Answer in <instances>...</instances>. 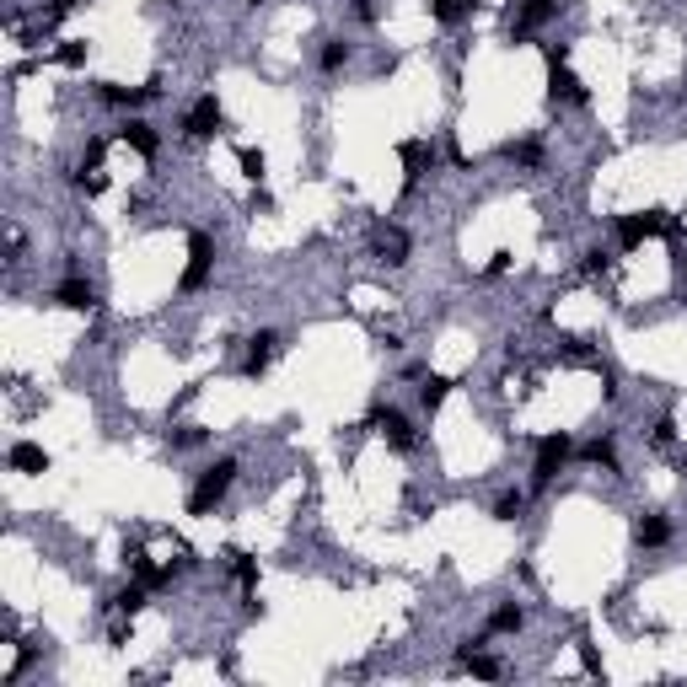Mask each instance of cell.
I'll return each instance as SVG.
<instances>
[{
    "label": "cell",
    "instance_id": "cell-1",
    "mask_svg": "<svg viewBox=\"0 0 687 687\" xmlns=\"http://www.w3.org/2000/svg\"><path fill=\"white\" fill-rule=\"evenodd\" d=\"M231 478H236V462H231V457H220L215 468H204L199 484L188 489V516H210V511L231 494Z\"/></svg>",
    "mask_w": 687,
    "mask_h": 687
},
{
    "label": "cell",
    "instance_id": "cell-2",
    "mask_svg": "<svg viewBox=\"0 0 687 687\" xmlns=\"http://www.w3.org/2000/svg\"><path fill=\"white\" fill-rule=\"evenodd\" d=\"M570 451H575V441H570L564 430L543 435V441H537V462H532V484H537V489H548V484H554V473L570 462Z\"/></svg>",
    "mask_w": 687,
    "mask_h": 687
},
{
    "label": "cell",
    "instance_id": "cell-3",
    "mask_svg": "<svg viewBox=\"0 0 687 687\" xmlns=\"http://www.w3.org/2000/svg\"><path fill=\"white\" fill-rule=\"evenodd\" d=\"M548 97H554V102H570V107L586 102V86H580V75L564 64L559 48H548Z\"/></svg>",
    "mask_w": 687,
    "mask_h": 687
},
{
    "label": "cell",
    "instance_id": "cell-4",
    "mask_svg": "<svg viewBox=\"0 0 687 687\" xmlns=\"http://www.w3.org/2000/svg\"><path fill=\"white\" fill-rule=\"evenodd\" d=\"M666 231V210H640V215H618V242L623 247H640L650 236Z\"/></svg>",
    "mask_w": 687,
    "mask_h": 687
},
{
    "label": "cell",
    "instance_id": "cell-5",
    "mask_svg": "<svg viewBox=\"0 0 687 687\" xmlns=\"http://www.w3.org/2000/svg\"><path fill=\"white\" fill-rule=\"evenodd\" d=\"M210 263H215V242H210L204 231H193V236H188V269H183L177 285H183V290H199V285L210 279Z\"/></svg>",
    "mask_w": 687,
    "mask_h": 687
},
{
    "label": "cell",
    "instance_id": "cell-6",
    "mask_svg": "<svg viewBox=\"0 0 687 687\" xmlns=\"http://www.w3.org/2000/svg\"><path fill=\"white\" fill-rule=\"evenodd\" d=\"M220 124H226L220 102H215V97H199V102L188 107V118H183V134H188V140H210V134H220Z\"/></svg>",
    "mask_w": 687,
    "mask_h": 687
},
{
    "label": "cell",
    "instance_id": "cell-7",
    "mask_svg": "<svg viewBox=\"0 0 687 687\" xmlns=\"http://www.w3.org/2000/svg\"><path fill=\"white\" fill-rule=\"evenodd\" d=\"M559 5H564V0H521V5H516V16H511V38H527V32H532V27H543Z\"/></svg>",
    "mask_w": 687,
    "mask_h": 687
},
{
    "label": "cell",
    "instance_id": "cell-8",
    "mask_svg": "<svg viewBox=\"0 0 687 687\" xmlns=\"http://www.w3.org/2000/svg\"><path fill=\"white\" fill-rule=\"evenodd\" d=\"M274 344H279V333H253V339H247L242 376H263V371H269V360H274Z\"/></svg>",
    "mask_w": 687,
    "mask_h": 687
},
{
    "label": "cell",
    "instance_id": "cell-9",
    "mask_svg": "<svg viewBox=\"0 0 687 687\" xmlns=\"http://www.w3.org/2000/svg\"><path fill=\"white\" fill-rule=\"evenodd\" d=\"M54 301H59L64 312H91V306H97V290H91V279H64V285L54 290Z\"/></svg>",
    "mask_w": 687,
    "mask_h": 687
},
{
    "label": "cell",
    "instance_id": "cell-10",
    "mask_svg": "<svg viewBox=\"0 0 687 687\" xmlns=\"http://www.w3.org/2000/svg\"><path fill=\"white\" fill-rule=\"evenodd\" d=\"M371 425H376V430H382V435H387L392 446H403V451L414 446V425H408V419H403L398 408H376V419H371Z\"/></svg>",
    "mask_w": 687,
    "mask_h": 687
},
{
    "label": "cell",
    "instance_id": "cell-11",
    "mask_svg": "<svg viewBox=\"0 0 687 687\" xmlns=\"http://www.w3.org/2000/svg\"><path fill=\"white\" fill-rule=\"evenodd\" d=\"M376 258L382 263H403L408 258V231L403 226H382L376 231Z\"/></svg>",
    "mask_w": 687,
    "mask_h": 687
},
{
    "label": "cell",
    "instance_id": "cell-12",
    "mask_svg": "<svg viewBox=\"0 0 687 687\" xmlns=\"http://www.w3.org/2000/svg\"><path fill=\"white\" fill-rule=\"evenodd\" d=\"M97 97H102V102H113V107H134V102L156 97V81H150V86H113V81H102V86H97Z\"/></svg>",
    "mask_w": 687,
    "mask_h": 687
},
{
    "label": "cell",
    "instance_id": "cell-13",
    "mask_svg": "<svg viewBox=\"0 0 687 687\" xmlns=\"http://www.w3.org/2000/svg\"><path fill=\"white\" fill-rule=\"evenodd\" d=\"M634 543H640V548H666V543H672V521H666V516H640Z\"/></svg>",
    "mask_w": 687,
    "mask_h": 687
},
{
    "label": "cell",
    "instance_id": "cell-14",
    "mask_svg": "<svg viewBox=\"0 0 687 687\" xmlns=\"http://www.w3.org/2000/svg\"><path fill=\"white\" fill-rule=\"evenodd\" d=\"M118 140H124V145H134L140 156H156V150H161V140H156V129H150V124H140V118H129V124L118 129Z\"/></svg>",
    "mask_w": 687,
    "mask_h": 687
},
{
    "label": "cell",
    "instance_id": "cell-15",
    "mask_svg": "<svg viewBox=\"0 0 687 687\" xmlns=\"http://www.w3.org/2000/svg\"><path fill=\"white\" fill-rule=\"evenodd\" d=\"M11 468H16V473H43V468H48V451L32 446V441H16V446H11Z\"/></svg>",
    "mask_w": 687,
    "mask_h": 687
},
{
    "label": "cell",
    "instance_id": "cell-16",
    "mask_svg": "<svg viewBox=\"0 0 687 687\" xmlns=\"http://www.w3.org/2000/svg\"><path fill=\"white\" fill-rule=\"evenodd\" d=\"M403 161H408V177H419L425 167H435V145H425V140H408V145H403Z\"/></svg>",
    "mask_w": 687,
    "mask_h": 687
},
{
    "label": "cell",
    "instance_id": "cell-17",
    "mask_svg": "<svg viewBox=\"0 0 687 687\" xmlns=\"http://www.w3.org/2000/svg\"><path fill=\"white\" fill-rule=\"evenodd\" d=\"M580 457H586V462H597V468H618V446H613L607 435L586 441V446H580Z\"/></svg>",
    "mask_w": 687,
    "mask_h": 687
},
{
    "label": "cell",
    "instance_id": "cell-18",
    "mask_svg": "<svg viewBox=\"0 0 687 687\" xmlns=\"http://www.w3.org/2000/svg\"><path fill=\"white\" fill-rule=\"evenodd\" d=\"M226 559H231V570H236V580H242V591L253 597V591H258V564H253V559H247L242 548H231Z\"/></svg>",
    "mask_w": 687,
    "mask_h": 687
},
{
    "label": "cell",
    "instance_id": "cell-19",
    "mask_svg": "<svg viewBox=\"0 0 687 687\" xmlns=\"http://www.w3.org/2000/svg\"><path fill=\"white\" fill-rule=\"evenodd\" d=\"M516 629H521V607L516 602H505V607L489 613V634H516Z\"/></svg>",
    "mask_w": 687,
    "mask_h": 687
},
{
    "label": "cell",
    "instance_id": "cell-20",
    "mask_svg": "<svg viewBox=\"0 0 687 687\" xmlns=\"http://www.w3.org/2000/svg\"><path fill=\"white\" fill-rule=\"evenodd\" d=\"M344 64H349V43H344V38H328V43H322V70L333 75V70H344Z\"/></svg>",
    "mask_w": 687,
    "mask_h": 687
},
{
    "label": "cell",
    "instance_id": "cell-21",
    "mask_svg": "<svg viewBox=\"0 0 687 687\" xmlns=\"http://www.w3.org/2000/svg\"><path fill=\"white\" fill-rule=\"evenodd\" d=\"M446 387H451V382H446V376H425V387H419V403H425V408H430V414H435V408H441V403H446Z\"/></svg>",
    "mask_w": 687,
    "mask_h": 687
},
{
    "label": "cell",
    "instance_id": "cell-22",
    "mask_svg": "<svg viewBox=\"0 0 687 687\" xmlns=\"http://www.w3.org/2000/svg\"><path fill=\"white\" fill-rule=\"evenodd\" d=\"M430 11H435V21L451 27V21H462V16L473 11V0H430Z\"/></svg>",
    "mask_w": 687,
    "mask_h": 687
},
{
    "label": "cell",
    "instance_id": "cell-23",
    "mask_svg": "<svg viewBox=\"0 0 687 687\" xmlns=\"http://www.w3.org/2000/svg\"><path fill=\"white\" fill-rule=\"evenodd\" d=\"M505 156L521 161V167H537V161H543V145H537V140H521V145H505Z\"/></svg>",
    "mask_w": 687,
    "mask_h": 687
},
{
    "label": "cell",
    "instance_id": "cell-24",
    "mask_svg": "<svg viewBox=\"0 0 687 687\" xmlns=\"http://www.w3.org/2000/svg\"><path fill=\"white\" fill-rule=\"evenodd\" d=\"M521 505H527V500H521L516 489H505V494L494 500V521H516V516H521Z\"/></svg>",
    "mask_w": 687,
    "mask_h": 687
},
{
    "label": "cell",
    "instance_id": "cell-25",
    "mask_svg": "<svg viewBox=\"0 0 687 687\" xmlns=\"http://www.w3.org/2000/svg\"><path fill=\"white\" fill-rule=\"evenodd\" d=\"M145 591H150V586H129V591L113 597V607H118V613H140V607H145Z\"/></svg>",
    "mask_w": 687,
    "mask_h": 687
},
{
    "label": "cell",
    "instance_id": "cell-26",
    "mask_svg": "<svg viewBox=\"0 0 687 687\" xmlns=\"http://www.w3.org/2000/svg\"><path fill=\"white\" fill-rule=\"evenodd\" d=\"M468 672H473V677H500L505 666H500L494 656H478V650H468Z\"/></svg>",
    "mask_w": 687,
    "mask_h": 687
},
{
    "label": "cell",
    "instance_id": "cell-27",
    "mask_svg": "<svg viewBox=\"0 0 687 687\" xmlns=\"http://www.w3.org/2000/svg\"><path fill=\"white\" fill-rule=\"evenodd\" d=\"M81 59H86V43H75V38H70V43H59V64H70V70H75Z\"/></svg>",
    "mask_w": 687,
    "mask_h": 687
},
{
    "label": "cell",
    "instance_id": "cell-28",
    "mask_svg": "<svg viewBox=\"0 0 687 687\" xmlns=\"http://www.w3.org/2000/svg\"><path fill=\"white\" fill-rule=\"evenodd\" d=\"M102 156H107V140H86V150H81V167H102Z\"/></svg>",
    "mask_w": 687,
    "mask_h": 687
},
{
    "label": "cell",
    "instance_id": "cell-29",
    "mask_svg": "<svg viewBox=\"0 0 687 687\" xmlns=\"http://www.w3.org/2000/svg\"><path fill=\"white\" fill-rule=\"evenodd\" d=\"M199 441H204V430H199V425H183V430L172 435V446H177V451H188V446H199Z\"/></svg>",
    "mask_w": 687,
    "mask_h": 687
},
{
    "label": "cell",
    "instance_id": "cell-30",
    "mask_svg": "<svg viewBox=\"0 0 687 687\" xmlns=\"http://www.w3.org/2000/svg\"><path fill=\"white\" fill-rule=\"evenodd\" d=\"M242 172L258 183V177H263V150H242Z\"/></svg>",
    "mask_w": 687,
    "mask_h": 687
},
{
    "label": "cell",
    "instance_id": "cell-31",
    "mask_svg": "<svg viewBox=\"0 0 687 687\" xmlns=\"http://www.w3.org/2000/svg\"><path fill=\"white\" fill-rule=\"evenodd\" d=\"M672 435H677V425H672V419H661V425H656V446H672Z\"/></svg>",
    "mask_w": 687,
    "mask_h": 687
},
{
    "label": "cell",
    "instance_id": "cell-32",
    "mask_svg": "<svg viewBox=\"0 0 687 687\" xmlns=\"http://www.w3.org/2000/svg\"><path fill=\"white\" fill-rule=\"evenodd\" d=\"M355 16H360V21H376V5H371V0H355Z\"/></svg>",
    "mask_w": 687,
    "mask_h": 687
},
{
    "label": "cell",
    "instance_id": "cell-33",
    "mask_svg": "<svg viewBox=\"0 0 687 687\" xmlns=\"http://www.w3.org/2000/svg\"><path fill=\"white\" fill-rule=\"evenodd\" d=\"M59 5H64V11H70V5H75V0H59Z\"/></svg>",
    "mask_w": 687,
    "mask_h": 687
}]
</instances>
